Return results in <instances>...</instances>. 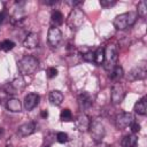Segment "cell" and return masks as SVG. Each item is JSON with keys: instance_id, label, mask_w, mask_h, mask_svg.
Here are the masks:
<instances>
[{"instance_id": "10", "label": "cell", "mask_w": 147, "mask_h": 147, "mask_svg": "<svg viewBox=\"0 0 147 147\" xmlns=\"http://www.w3.org/2000/svg\"><path fill=\"white\" fill-rule=\"evenodd\" d=\"M93 105V99L91 96V94H88L87 92H82L78 95V106L82 110H87L92 107Z\"/></svg>"}, {"instance_id": "13", "label": "cell", "mask_w": 147, "mask_h": 147, "mask_svg": "<svg viewBox=\"0 0 147 147\" xmlns=\"http://www.w3.org/2000/svg\"><path fill=\"white\" fill-rule=\"evenodd\" d=\"M40 100V96L37 93H29L24 98V108L26 110H32L34 107L38 106Z\"/></svg>"}, {"instance_id": "5", "label": "cell", "mask_w": 147, "mask_h": 147, "mask_svg": "<svg viewBox=\"0 0 147 147\" xmlns=\"http://www.w3.org/2000/svg\"><path fill=\"white\" fill-rule=\"evenodd\" d=\"M90 130H91V136H92L93 140L95 142H101L103 137H105V134H106V130H105L103 124L100 121L95 119V121L91 122Z\"/></svg>"}, {"instance_id": "14", "label": "cell", "mask_w": 147, "mask_h": 147, "mask_svg": "<svg viewBox=\"0 0 147 147\" xmlns=\"http://www.w3.org/2000/svg\"><path fill=\"white\" fill-rule=\"evenodd\" d=\"M36 131V124L34 122H26L24 124H22L18 130H17V134L20 137H28L30 134H32Z\"/></svg>"}, {"instance_id": "2", "label": "cell", "mask_w": 147, "mask_h": 147, "mask_svg": "<svg viewBox=\"0 0 147 147\" xmlns=\"http://www.w3.org/2000/svg\"><path fill=\"white\" fill-rule=\"evenodd\" d=\"M136 21H137V13H134V11L123 13L115 17L114 26L117 30H125V29L132 26Z\"/></svg>"}, {"instance_id": "24", "label": "cell", "mask_w": 147, "mask_h": 147, "mask_svg": "<svg viewBox=\"0 0 147 147\" xmlns=\"http://www.w3.org/2000/svg\"><path fill=\"white\" fill-rule=\"evenodd\" d=\"M137 13H138V15L139 16H141V17H145L146 16V14H147V6H146V1H140L139 3H138V7H137Z\"/></svg>"}, {"instance_id": "15", "label": "cell", "mask_w": 147, "mask_h": 147, "mask_svg": "<svg viewBox=\"0 0 147 147\" xmlns=\"http://www.w3.org/2000/svg\"><path fill=\"white\" fill-rule=\"evenodd\" d=\"M63 98H64V96H63L62 92L56 91V90L52 91V92L49 93V95H48L49 102H51L52 105H54V106H60V105L63 102Z\"/></svg>"}, {"instance_id": "1", "label": "cell", "mask_w": 147, "mask_h": 147, "mask_svg": "<svg viewBox=\"0 0 147 147\" xmlns=\"http://www.w3.org/2000/svg\"><path fill=\"white\" fill-rule=\"evenodd\" d=\"M39 67V62L38 60L34 57V56H31V55H25L23 56L18 63H17V68H18V71L22 76H29V75H32Z\"/></svg>"}, {"instance_id": "21", "label": "cell", "mask_w": 147, "mask_h": 147, "mask_svg": "<svg viewBox=\"0 0 147 147\" xmlns=\"http://www.w3.org/2000/svg\"><path fill=\"white\" fill-rule=\"evenodd\" d=\"M51 21H52V23L54 24V26H59V25H61L62 23H63V15H62V13L61 11H59V10H55L53 14H52V16H51Z\"/></svg>"}, {"instance_id": "34", "label": "cell", "mask_w": 147, "mask_h": 147, "mask_svg": "<svg viewBox=\"0 0 147 147\" xmlns=\"http://www.w3.org/2000/svg\"><path fill=\"white\" fill-rule=\"evenodd\" d=\"M40 115H41L42 118H46V117L48 116V113H47V110H42V111L40 113Z\"/></svg>"}, {"instance_id": "35", "label": "cell", "mask_w": 147, "mask_h": 147, "mask_svg": "<svg viewBox=\"0 0 147 147\" xmlns=\"http://www.w3.org/2000/svg\"><path fill=\"white\" fill-rule=\"evenodd\" d=\"M3 136V129L2 127H0V139H1V137Z\"/></svg>"}, {"instance_id": "9", "label": "cell", "mask_w": 147, "mask_h": 147, "mask_svg": "<svg viewBox=\"0 0 147 147\" xmlns=\"http://www.w3.org/2000/svg\"><path fill=\"white\" fill-rule=\"evenodd\" d=\"M146 77V67L145 65H139V67H136L133 68L129 75H127V79L131 80V82H134V80H141Z\"/></svg>"}, {"instance_id": "7", "label": "cell", "mask_w": 147, "mask_h": 147, "mask_svg": "<svg viewBox=\"0 0 147 147\" xmlns=\"http://www.w3.org/2000/svg\"><path fill=\"white\" fill-rule=\"evenodd\" d=\"M47 39H48V44L52 47H59L61 41H62V32L59 28L56 26H51L48 29V33H47Z\"/></svg>"}, {"instance_id": "17", "label": "cell", "mask_w": 147, "mask_h": 147, "mask_svg": "<svg viewBox=\"0 0 147 147\" xmlns=\"http://www.w3.org/2000/svg\"><path fill=\"white\" fill-rule=\"evenodd\" d=\"M133 110L139 115H146V113H147V99H146V96L141 98L139 101L136 102Z\"/></svg>"}, {"instance_id": "28", "label": "cell", "mask_w": 147, "mask_h": 147, "mask_svg": "<svg viewBox=\"0 0 147 147\" xmlns=\"http://www.w3.org/2000/svg\"><path fill=\"white\" fill-rule=\"evenodd\" d=\"M100 5L103 8H108V7L115 6L116 5V1L115 0H100Z\"/></svg>"}, {"instance_id": "26", "label": "cell", "mask_w": 147, "mask_h": 147, "mask_svg": "<svg viewBox=\"0 0 147 147\" xmlns=\"http://www.w3.org/2000/svg\"><path fill=\"white\" fill-rule=\"evenodd\" d=\"M56 140L61 144H64L69 140V136L65 133V132H57L56 133Z\"/></svg>"}, {"instance_id": "19", "label": "cell", "mask_w": 147, "mask_h": 147, "mask_svg": "<svg viewBox=\"0 0 147 147\" xmlns=\"http://www.w3.org/2000/svg\"><path fill=\"white\" fill-rule=\"evenodd\" d=\"M10 85H11L13 90L15 91V93H20L22 90H24V87L26 86V83H25L23 76H18V77H16V78L10 83Z\"/></svg>"}, {"instance_id": "16", "label": "cell", "mask_w": 147, "mask_h": 147, "mask_svg": "<svg viewBox=\"0 0 147 147\" xmlns=\"http://www.w3.org/2000/svg\"><path fill=\"white\" fill-rule=\"evenodd\" d=\"M7 109L9 111H13V113H20L21 109H22V105L18 99H15V98H11V99H7Z\"/></svg>"}, {"instance_id": "30", "label": "cell", "mask_w": 147, "mask_h": 147, "mask_svg": "<svg viewBox=\"0 0 147 147\" xmlns=\"http://www.w3.org/2000/svg\"><path fill=\"white\" fill-rule=\"evenodd\" d=\"M131 130H132V132L133 133H137V132H139L140 131V125L137 123V122H133L132 124H131Z\"/></svg>"}, {"instance_id": "20", "label": "cell", "mask_w": 147, "mask_h": 147, "mask_svg": "<svg viewBox=\"0 0 147 147\" xmlns=\"http://www.w3.org/2000/svg\"><path fill=\"white\" fill-rule=\"evenodd\" d=\"M124 75V71H123V68L119 67V65H116L115 68H113L110 71H109V77L111 80L114 82H118Z\"/></svg>"}, {"instance_id": "36", "label": "cell", "mask_w": 147, "mask_h": 147, "mask_svg": "<svg viewBox=\"0 0 147 147\" xmlns=\"http://www.w3.org/2000/svg\"><path fill=\"white\" fill-rule=\"evenodd\" d=\"M6 147H13V145H10V144H8V145H6Z\"/></svg>"}, {"instance_id": "4", "label": "cell", "mask_w": 147, "mask_h": 147, "mask_svg": "<svg viewBox=\"0 0 147 147\" xmlns=\"http://www.w3.org/2000/svg\"><path fill=\"white\" fill-rule=\"evenodd\" d=\"M85 22V14L79 8H74L68 16V25L72 31H77Z\"/></svg>"}, {"instance_id": "31", "label": "cell", "mask_w": 147, "mask_h": 147, "mask_svg": "<svg viewBox=\"0 0 147 147\" xmlns=\"http://www.w3.org/2000/svg\"><path fill=\"white\" fill-rule=\"evenodd\" d=\"M7 95H8V94L5 92V90H3V88H0V103H1L3 100L7 99Z\"/></svg>"}, {"instance_id": "25", "label": "cell", "mask_w": 147, "mask_h": 147, "mask_svg": "<svg viewBox=\"0 0 147 147\" xmlns=\"http://www.w3.org/2000/svg\"><path fill=\"white\" fill-rule=\"evenodd\" d=\"M14 46H15V42H13L11 40H3V41L1 42V45H0L1 49L6 51V52H8V51L13 49V48H14Z\"/></svg>"}, {"instance_id": "12", "label": "cell", "mask_w": 147, "mask_h": 147, "mask_svg": "<svg viewBox=\"0 0 147 147\" xmlns=\"http://www.w3.org/2000/svg\"><path fill=\"white\" fill-rule=\"evenodd\" d=\"M23 46L29 49H33L39 46V36L36 32H30L23 40Z\"/></svg>"}, {"instance_id": "6", "label": "cell", "mask_w": 147, "mask_h": 147, "mask_svg": "<svg viewBox=\"0 0 147 147\" xmlns=\"http://www.w3.org/2000/svg\"><path fill=\"white\" fill-rule=\"evenodd\" d=\"M134 122V116L131 113H122L116 116L115 124L118 130H123L127 126H131V124Z\"/></svg>"}, {"instance_id": "8", "label": "cell", "mask_w": 147, "mask_h": 147, "mask_svg": "<svg viewBox=\"0 0 147 147\" xmlns=\"http://www.w3.org/2000/svg\"><path fill=\"white\" fill-rule=\"evenodd\" d=\"M124 96H125L124 86L119 83H116L111 88V101H113V103H115V105L121 103L123 101Z\"/></svg>"}, {"instance_id": "32", "label": "cell", "mask_w": 147, "mask_h": 147, "mask_svg": "<svg viewBox=\"0 0 147 147\" xmlns=\"http://www.w3.org/2000/svg\"><path fill=\"white\" fill-rule=\"evenodd\" d=\"M5 18H6V15H5V13H3V11H0V24H2V23H3Z\"/></svg>"}, {"instance_id": "22", "label": "cell", "mask_w": 147, "mask_h": 147, "mask_svg": "<svg viewBox=\"0 0 147 147\" xmlns=\"http://www.w3.org/2000/svg\"><path fill=\"white\" fill-rule=\"evenodd\" d=\"M103 59H105V49L100 47L94 52V63L102 64L103 63Z\"/></svg>"}, {"instance_id": "33", "label": "cell", "mask_w": 147, "mask_h": 147, "mask_svg": "<svg viewBox=\"0 0 147 147\" xmlns=\"http://www.w3.org/2000/svg\"><path fill=\"white\" fill-rule=\"evenodd\" d=\"M68 3H69L70 6H77V5H80L82 1H68Z\"/></svg>"}, {"instance_id": "23", "label": "cell", "mask_w": 147, "mask_h": 147, "mask_svg": "<svg viewBox=\"0 0 147 147\" xmlns=\"http://www.w3.org/2000/svg\"><path fill=\"white\" fill-rule=\"evenodd\" d=\"M60 119L62 122H70L72 119V113H71V110L68 109V108L63 109L61 111V114H60Z\"/></svg>"}, {"instance_id": "11", "label": "cell", "mask_w": 147, "mask_h": 147, "mask_svg": "<svg viewBox=\"0 0 147 147\" xmlns=\"http://www.w3.org/2000/svg\"><path fill=\"white\" fill-rule=\"evenodd\" d=\"M90 124H91V121H90L88 116L85 115V114L79 115V116L76 118V121H75L76 129H77L79 132H86V131L90 129Z\"/></svg>"}, {"instance_id": "18", "label": "cell", "mask_w": 147, "mask_h": 147, "mask_svg": "<svg viewBox=\"0 0 147 147\" xmlns=\"http://www.w3.org/2000/svg\"><path fill=\"white\" fill-rule=\"evenodd\" d=\"M122 147H137L138 145V138L134 133L127 134L122 139Z\"/></svg>"}, {"instance_id": "27", "label": "cell", "mask_w": 147, "mask_h": 147, "mask_svg": "<svg viewBox=\"0 0 147 147\" xmlns=\"http://www.w3.org/2000/svg\"><path fill=\"white\" fill-rule=\"evenodd\" d=\"M82 57H83V61L92 63L94 62V52H86L85 54L82 55Z\"/></svg>"}, {"instance_id": "29", "label": "cell", "mask_w": 147, "mask_h": 147, "mask_svg": "<svg viewBox=\"0 0 147 147\" xmlns=\"http://www.w3.org/2000/svg\"><path fill=\"white\" fill-rule=\"evenodd\" d=\"M46 74H47V77H48V78H54V77L57 76V69L54 68V67H51V68L47 69Z\"/></svg>"}, {"instance_id": "3", "label": "cell", "mask_w": 147, "mask_h": 147, "mask_svg": "<svg viewBox=\"0 0 147 147\" xmlns=\"http://www.w3.org/2000/svg\"><path fill=\"white\" fill-rule=\"evenodd\" d=\"M117 59H118V52L117 47L114 44L108 45L105 48V59H103V68L107 71H110L113 68H115L117 64Z\"/></svg>"}]
</instances>
